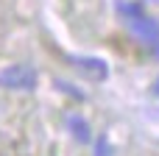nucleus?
Segmentation results:
<instances>
[{"mask_svg": "<svg viewBox=\"0 0 159 156\" xmlns=\"http://www.w3.org/2000/svg\"><path fill=\"white\" fill-rule=\"evenodd\" d=\"M0 87L11 92H31L36 87V70L28 64H8L6 70H0Z\"/></svg>", "mask_w": 159, "mask_h": 156, "instance_id": "1", "label": "nucleus"}, {"mask_svg": "<svg viewBox=\"0 0 159 156\" xmlns=\"http://www.w3.org/2000/svg\"><path fill=\"white\" fill-rule=\"evenodd\" d=\"M126 22H129V28H131V31H134V33H137V36L159 56V22L157 20L143 17V14H131Z\"/></svg>", "mask_w": 159, "mask_h": 156, "instance_id": "2", "label": "nucleus"}, {"mask_svg": "<svg viewBox=\"0 0 159 156\" xmlns=\"http://www.w3.org/2000/svg\"><path fill=\"white\" fill-rule=\"evenodd\" d=\"M75 61V67H81L87 75H92V78H106V64L101 61V59H73Z\"/></svg>", "mask_w": 159, "mask_h": 156, "instance_id": "3", "label": "nucleus"}, {"mask_svg": "<svg viewBox=\"0 0 159 156\" xmlns=\"http://www.w3.org/2000/svg\"><path fill=\"white\" fill-rule=\"evenodd\" d=\"M67 123L75 128V137H78L81 142H87V140H89V134H87V123H84V120H78V117H67Z\"/></svg>", "mask_w": 159, "mask_h": 156, "instance_id": "4", "label": "nucleus"}, {"mask_svg": "<svg viewBox=\"0 0 159 156\" xmlns=\"http://www.w3.org/2000/svg\"><path fill=\"white\" fill-rule=\"evenodd\" d=\"M95 156H112V151H109V145H106V140H103V137L98 140V154H95Z\"/></svg>", "mask_w": 159, "mask_h": 156, "instance_id": "5", "label": "nucleus"}, {"mask_svg": "<svg viewBox=\"0 0 159 156\" xmlns=\"http://www.w3.org/2000/svg\"><path fill=\"white\" fill-rule=\"evenodd\" d=\"M154 92H157V95H159V78H157V84H154Z\"/></svg>", "mask_w": 159, "mask_h": 156, "instance_id": "6", "label": "nucleus"}]
</instances>
